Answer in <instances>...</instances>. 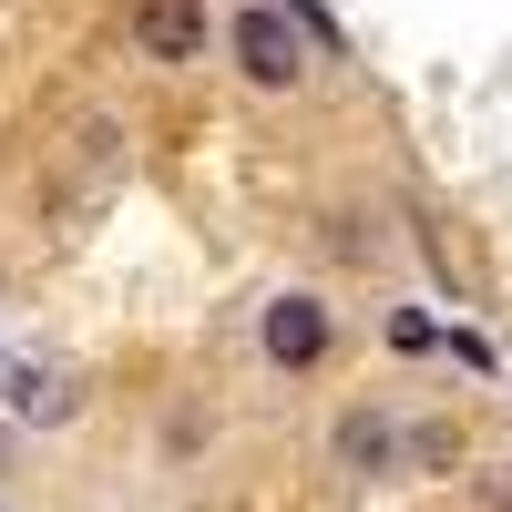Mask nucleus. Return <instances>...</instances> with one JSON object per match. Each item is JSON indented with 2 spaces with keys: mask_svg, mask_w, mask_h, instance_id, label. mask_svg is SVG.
Returning a JSON list of instances; mask_svg holds the SVG:
<instances>
[{
  "mask_svg": "<svg viewBox=\"0 0 512 512\" xmlns=\"http://www.w3.org/2000/svg\"><path fill=\"white\" fill-rule=\"evenodd\" d=\"M195 41H205L195 0H134V52L144 62H195Z\"/></svg>",
  "mask_w": 512,
  "mask_h": 512,
  "instance_id": "f03ea898",
  "label": "nucleus"
},
{
  "mask_svg": "<svg viewBox=\"0 0 512 512\" xmlns=\"http://www.w3.org/2000/svg\"><path fill=\"white\" fill-rule=\"evenodd\" d=\"M338 461H359V472H379V461H390V431H379L369 410H359V420H338Z\"/></svg>",
  "mask_w": 512,
  "mask_h": 512,
  "instance_id": "39448f33",
  "label": "nucleus"
},
{
  "mask_svg": "<svg viewBox=\"0 0 512 512\" xmlns=\"http://www.w3.org/2000/svg\"><path fill=\"white\" fill-rule=\"evenodd\" d=\"M11 410L21 420H72V369H52V359H11Z\"/></svg>",
  "mask_w": 512,
  "mask_h": 512,
  "instance_id": "20e7f679",
  "label": "nucleus"
},
{
  "mask_svg": "<svg viewBox=\"0 0 512 512\" xmlns=\"http://www.w3.org/2000/svg\"><path fill=\"white\" fill-rule=\"evenodd\" d=\"M267 359L277 369H318L328 359V308H318V297H277V308H267Z\"/></svg>",
  "mask_w": 512,
  "mask_h": 512,
  "instance_id": "7ed1b4c3",
  "label": "nucleus"
},
{
  "mask_svg": "<svg viewBox=\"0 0 512 512\" xmlns=\"http://www.w3.org/2000/svg\"><path fill=\"white\" fill-rule=\"evenodd\" d=\"M236 72L256 82V93H287L297 72H308V41H297V21L287 11H236Z\"/></svg>",
  "mask_w": 512,
  "mask_h": 512,
  "instance_id": "f257e3e1",
  "label": "nucleus"
}]
</instances>
